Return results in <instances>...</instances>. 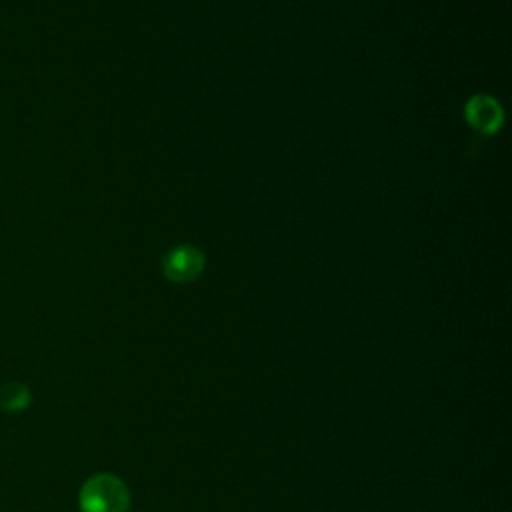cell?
Returning a JSON list of instances; mask_svg holds the SVG:
<instances>
[{
	"label": "cell",
	"instance_id": "obj_1",
	"mask_svg": "<svg viewBox=\"0 0 512 512\" xmlns=\"http://www.w3.org/2000/svg\"><path fill=\"white\" fill-rule=\"evenodd\" d=\"M80 506L84 512H126L130 506L128 488L112 474H98L84 484Z\"/></svg>",
	"mask_w": 512,
	"mask_h": 512
},
{
	"label": "cell",
	"instance_id": "obj_2",
	"mask_svg": "<svg viewBox=\"0 0 512 512\" xmlns=\"http://www.w3.org/2000/svg\"><path fill=\"white\" fill-rule=\"evenodd\" d=\"M204 270V254L196 246H176L162 260V272L170 282H194Z\"/></svg>",
	"mask_w": 512,
	"mask_h": 512
},
{
	"label": "cell",
	"instance_id": "obj_3",
	"mask_svg": "<svg viewBox=\"0 0 512 512\" xmlns=\"http://www.w3.org/2000/svg\"><path fill=\"white\" fill-rule=\"evenodd\" d=\"M464 118L476 132L490 136L500 130L504 114L498 100L488 94H476L466 102Z\"/></svg>",
	"mask_w": 512,
	"mask_h": 512
},
{
	"label": "cell",
	"instance_id": "obj_4",
	"mask_svg": "<svg viewBox=\"0 0 512 512\" xmlns=\"http://www.w3.org/2000/svg\"><path fill=\"white\" fill-rule=\"evenodd\" d=\"M26 400H28V392L20 384H6L0 392V404L10 410L22 408L26 404Z\"/></svg>",
	"mask_w": 512,
	"mask_h": 512
}]
</instances>
